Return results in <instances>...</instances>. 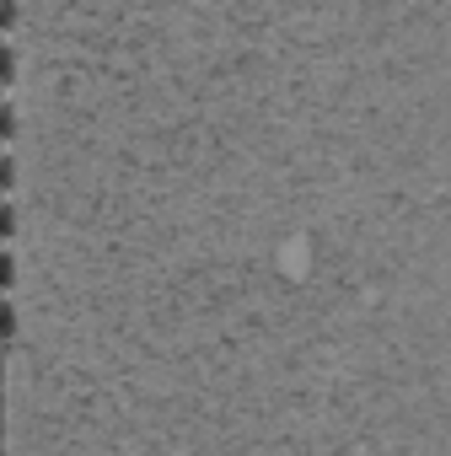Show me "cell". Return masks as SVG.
<instances>
[]
</instances>
